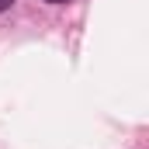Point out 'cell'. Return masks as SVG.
Listing matches in <instances>:
<instances>
[{"label": "cell", "instance_id": "6da1fadb", "mask_svg": "<svg viewBox=\"0 0 149 149\" xmlns=\"http://www.w3.org/2000/svg\"><path fill=\"white\" fill-rule=\"evenodd\" d=\"M10 3H14V0H0V10H7V7H10Z\"/></svg>", "mask_w": 149, "mask_h": 149}, {"label": "cell", "instance_id": "7a4b0ae2", "mask_svg": "<svg viewBox=\"0 0 149 149\" xmlns=\"http://www.w3.org/2000/svg\"><path fill=\"white\" fill-rule=\"evenodd\" d=\"M49 3H66V0H49Z\"/></svg>", "mask_w": 149, "mask_h": 149}]
</instances>
